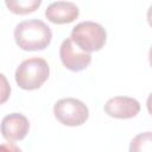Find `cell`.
Here are the masks:
<instances>
[{
    "instance_id": "cell-11",
    "label": "cell",
    "mask_w": 152,
    "mask_h": 152,
    "mask_svg": "<svg viewBox=\"0 0 152 152\" xmlns=\"http://www.w3.org/2000/svg\"><path fill=\"white\" fill-rule=\"evenodd\" d=\"M11 95V86L4 74H0V104L5 103Z\"/></svg>"
},
{
    "instance_id": "cell-8",
    "label": "cell",
    "mask_w": 152,
    "mask_h": 152,
    "mask_svg": "<svg viewBox=\"0 0 152 152\" xmlns=\"http://www.w3.org/2000/svg\"><path fill=\"white\" fill-rule=\"evenodd\" d=\"M80 13L78 7L70 1L51 2L45 10V17L53 24H68L77 19Z\"/></svg>"
},
{
    "instance_id": "cell-5",
    "label": "cell",
    "mask_w": 152,
    "mask_h": 152,
    "mask_svg": "<svg viewBox=\"0 0 152 152\" xmlns=\"http://www.w3.org/2000/svg\"><path fill=\"white\" fill-rule=\"evenodd\" d=\"M59 56L64 66L71 71L84 70L91 62L90 53L82 51L70 37L63 40L59 49Z\"/></svg>"
},
{
    "instance_id": "cell-10",
    "label": "cell",
    "mask_w": 152,
    "mask_h": 152,
    "mask_svg": "<svg viewBox=\"0 0 152 152\" xmlns=\"http://www.w3.org/2000/svg\"><path fill=\"white\" fill-rule=\"evenodd\" d=\"M129 152H152L151 132L140 133L137 137H134L129 145Z\"/></svg>"
},
{
    "instance_id": "cell-1",
    "label": "cell",
    "mask_w": 152,
    "mask_h": 152,
    "mask_svg": "<svg viewBox=\"0 0 152 152\" xmlns=\"http://www.w3.org/2000/svg\"><path fill=\"white\" fill-rule=\"evenodd\" d=\"M17 45L25 51H37L45 49L51 39V28L39 19H30L19 23L14 28Z\"/></svg>"
},
{
    "instance_id": "cell-2",
    "label": "cell",
    "mask_w": 152,
    "mask_h": 152,
    "mask_svg": "<svg viewBox=\"0 0 152 152\" xmlns=\"http://www.w3.org/2000/svg\"><path fill=\"white\" fill-rule=\"evenodd\" d=\"M50 74L49 64L43 58H28L20 63L15 70V82L25 90H33L42 87Z\"/></svg>"
},
{
    "instance_id": "cell-6",
    "label": "cell",
    "mask_w": 152,
    "mask_h": 152,
    "mask_svg": "<svg viewBox=\"0 0 152 152\" xmlns=\"http://www.w3.org/2000/svg\"><path fill=\"white\" fill-rule=\"evenodd\" d=\"M30 124L25 115L20 113H12L6 115L0 125L2 137L8 141L21 140L28 133Z\"/></svg>"
},
{
    "instance_id": "cell-12",
    "label": "cell",
    "mask_w": 152,
    "mask_h": 152,
    "mask_svg": "<svg viewBox=\"0 0 152 152\" xmlns=\"http://www.w3.org/2000/svg\"><path fill=\"white\" fill-rule=\"evenodd\" d=\"M0 152H21V150L18 146H15L14 144L7 142V144L0 145Z\"/></svg>"
},
{
    "instance_id": "cell-3",
    "label": "cell",
    "mask_w": 152,
    "mask_h": 152,
    "mask_svg": "<svg viewBox=\"0 0 152 152\" xmlns=\"http://www.w3.org/2000/svg\"><path fill=\"white\" fill-rule=\"evenodd\" d=\"M70 38L82 51L89 53L99 51L104 45L107 32L97 23L82 21L72 28Z\"/></svg>"
},
{
    "instance_id": "cell-4",
    "label": "cell",
    "mask_w": 152,
    "mask_h": 152,
    "mask_svg": "<svg viewBox=\"0 0 152 152\" xmlns=\"http://www.w3.org/2000/svg\"><path fill=\"white\" fill-rule=\"evenodd\" d=\"M56 119L65 126H80L86 122L89 116L88 107L80 100L66 97L58 100L53 106Z\"/></svg>"
},
{
    "instance_id": "cell-7",
    "label": "cell",
    "mask_w": 152,
    "mask_h": 152,
    "mask_svg": "<svg viewBox=\"0 0 152 152\" xmlns=\"http://www.w3.org/2000/svg\"><path fill=\"white\" fill-rule=\"evenodd\" d=\"M104 112L112 118L129 119L140 112V103L133 97L115 96L106 102Z\"/></svg>"
},
{
    "instance_id": "cell-9",
    "label": "cell",
    "mask_w": 152,
    "mask_h": 152,
    "mask_svg": "<svg viewBox=\"0 0 152 152\" xmlns=\"http://www.w3.org/2000/svg\"><path fill=\"white\" fill-rule=\"evenodd\" d=\"M40 0H6L7 8L15 14H27L36 11L40 6Z\"/></svg>"
}]
</instances>
